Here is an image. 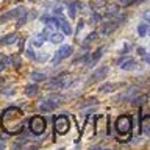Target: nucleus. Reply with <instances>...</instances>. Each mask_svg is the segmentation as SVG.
Listing matches in <instances>:
<instances>
[{"instance_id": "obj_1", "label": "nucleus", "mask_w": 150, "mask_h": 150, "mask_svg": "<svg viewBox=\"0 0 150 150\" xmlns=\"http://www.w3.org/2000/svg\"><path fill=\"white\" fill-rule=\"evenodd\" d=\"M0 124H2V128L6 131L8 134H17L23 130V125H25V114H23L22 110H19V108L9 106L2 112V116H0Z\"/></svg>"}, {"instance_id": "obj_2", "label": "nucleus", "mask_w": 150, "mask_h": 150, "mask_svg": "<svg viewBox=\"0 0 150 150\" xmlns=\"http://www.w3.org/2000/svg\"><path fill=\"white\" fill-rule=\"evenodd\" d=\"M131 127H133V125H131V117L122 114V116L117 117L114 128H116V133L119 136H124V134H130Z\"/></svg>"}, {"instance_id": "obj_3", "label": "nucleus", "mask_w": 150, "mask_h": 150, "mask_svg": "<svg viewBox=\"0 0 150 150\" xmlns=\"http://www.w3.org/2000/svg\"><path fill=\"white\" fill-rule=\"evenodd\" d=\"M30 130H31V133L33 134H42L45 131V128H47V122H45V119L42 116H33L31 119H30Z\"/></svg>"}, {"instance_id": "obj_4", "label": "nucleus", "mask_w": 150, "mask_h": 150, "mask_svg": "<svg viewBox=\"0 0 150 150\" xmlns=\"http://www.w3.org/2000/svg\"><path fill=\"white\" fill-rule=\"evenodd\" d=\"M70 128V122L67 119V116H56L55 117V131L58 134H66Z\"/></svg>"}, {"instance_id": "obj_5", "label": "nucleus", "mask_w": 150, "mask_h": 150, "mask_svg": "<svg viewBox=\"0 0 150 150\" xmlns=\"http://www.w3.org/2000/svg\"><path fill=\"white\" fill-rule=\"evenodd\" d=\"M74 53V49H72V45H67V44H64V45H61L58 50H56V55H55V58H53V63L55 66L56 64H59L63 59H66V58H69L70 55Z\"/></svg>"}, {"instance_id": "obj_6", "label": "nucleus", "mask_w": 150, "mask_h": 150, "mask_svg": "<svg viewBox=\"0 0 150 150\" xmlns=\"http://www.w3.org/2000/svg\"><path fill=\"white\" fill-rule=\"evenodd\" d=\"M67 86V78L66 75H58V77L50 78V81L47 83V89L49 91H56V89H63Z\"/></svg>"}, {"instance_id": "obj_7", "label": "nucleus", "mask_w": 150, "mask_h": 150, "mask_svg": "<svg viewBox=\"0 0 150 150\" xmlns=\"http://www.w3.org/2000/svg\"><path fill=\"white\" fill-rule=\"evenodd\" d=\"M59 100H61L59 97H55V98H49V100H44V102L41 103V106H39V111H41V112H50V111H53L55 108L59 105Z\"/></svg>"}, {"instance_id": "obj_8", "label": "nucleus", "mask_w": 150, "mask_h": 150, "mask_svg": "<svg viewBox=\"0 0 150 150\" xmlns=\"http://www.w3.org/2000/svg\"><path fill=\"white\" fill-rule=\"evenodd\" d=\"M108 69L106 66H102V67H98L96 72L92 74V77L89 78V83H92V81H98V80H102V78H105L106 75H108Z\"/></svg>"}, {"instance_id": "obj_9", "label": "nucleus", "mask_w": 150, "mask_h": 150, "mask_svg": "<svg viewBox=\"0 0 150 150\" xmlns=\"http://www.w3.org/2000/svg\"><path fill=\"white\" fill-rule=\"evenodd\" d=\"M119 66L124 70H134L136 67H138V63H136V59H133V58H125V59H122L120 63H119Z\"/></svg>"}, {"instance_id": "obj_10", "label": "nucleus", "mask_w": 150, "mask_h": 150, "mask_svg": "<svg viewBox=\"0 0 150 150\" xmlns=\"http://www.w3.org/2000/svg\"><path fill=\"white\" fill-rule=\"evenodd\" d=\"M81 6H83V3L81 2H70L69 5H67V11H69V16L70 17H75L77 14L80 13V9H81Z\"/></svg>"}, {"instance_id": "obj_11", "label": "nucleus", "mask_w": 150, "mask_h": 150, "mask_svg": "<svg viewBox=\"0 0 150 150\" xmlns=\"http://www.w3.org/2000/svg\"><path fill=\"white\" fill-rule=\"evenodd\" d=\"M117 25H119V21H110V22H106V23H103L102 25V33L103 35H110L111 31H114Z\"/></svg>"}, {"instance_id": "obj_12", "label": "nucleus", "mask_w": 150, "mask_h": 150, "mask_svg": "<svg viewBox=\"0 0 150 150\" xmlns=\"http://www.w3.org/2000/svg\"><path fill=\"white\" fill-rule=\"evenodd\" d=\"M56 17H58V21H59V28H61V31H63L64 35H72V28H70L69 22L66 21L63 16H56Z\"/></svg>"}, {"instance_id": "obj_13", "label": "nucleus", "mask_w": 150, "mask_h": 150, "mask_svg": "<svg viewBox=\"0 0 150 150\" xmlns=\"http://www.w3.org/2000/svg\"><path fill=\"white\" fill-rule=\"evenodd\" d=\"M142 127V133L145 134V136H150V116H144L142 117V124H141Z\"/></svg>"}, {"instance_id": "obj_14", "label": "nucleus", "mask_w": 150, "mask_h": 150, "mask_svg": "<svg viewBox=\"0 0 150 150\" xmlns=\"http://www.w3.org/2000/svg\"><path fill=\"white\" fill-rule=\"evenodd\" d=\"M50 42H53V44H59V42H63V39H64V33H52V35L47 38Z\"/></svg>"}, {"instance_id": "obj_15", "label": "nucleus", "mask_w": 150, "mask_h": 150, "mask_svg": "<svg viewBox=\"0 0 150 150\" xmlns=\"http://www.w3.org/2000/svg\"><path fill=\"white\" fill-rule=\"evenodd\" d=\"M97 36H98V33H97V31H92L91 35H88V36H86V39L83 41L81 47H83V49H86V47H89V44H91V42H94V41L97 39Z\"/></svg>"}, {"instance_id": "obj_16", "label": "nucleus", "mask_w": 150, "mask_h": 150, "mask_svg": "<svg viewBox=\"0 0 150 150\" xmlns=\"http://www.w3.org/2000/svg\"><path fill=\"white\" fill-rule=\"evenodd\" d=\"M38 92H39V86H36V84H28V86H25V94L28 97L36 96Z\"/></svg>"}, {"instance_id": "obj_17", "label": "nucleus", "mask_w": 150, "mask_h": 150, "mask_svg": "<svg viewBox=\"0 0 150 150\" xmlns=\"http://www.w3.org/2000/svg\"><path fill=\"white\" fill-rule=\"evenodd\" d=\"M17 41V35H8V36H5L3 39H0V44L2 45H9V44H13V42H16Z\"/></svg>"}, {"instance_id": "obj_18", "label": "nucleus", "mask_w": 150, "mask_h": 150, "mask_svg": "<svg viewBox=\"0 0 150 150\" xmlns=\"http://www.w3.org/2000/svg\"><path fill=\"white\" fill-rule=\"evenodd\" d=\"M147 33H149V23H139L138 25V35L141 36V38H145L147 36Z\"/></svg>"}, {"instance_id": "obj_19", "label": "nucleus", "mask_w": 150, "mask_h": 150, "mask_svg": "<svg viewBox=\"0 0 150 150\" xmlns=\"http://www.w3.org/2000/svg\"><path fill=\"white\" fill-rule=\"evenodd\" d=\"M44 41H45V36H44V35H38V36L33 38L31 45H33V47H41L42 44H44Z\"/></svg>"}, {"instance_id": "obj_20", "label": "nucleus", "mask_w": 150, "mask_h": 150, "mask_svg": "<svg viewBox=\"0 0 150 150\" xmlns=\"http://www.w3.org/2000/svg\"><path fill=\"white\" fill-rule=\"evenodd\" d=\"M102 55H103V49L100 47V49H97V50H96V52H94V53L91 55V64L97 63V61H98V58H100Z\"/></svg>"}, {"instance_id": "obj_21", "label": "nucleus", "mask_w": 150, "mask_h": 150, "mask_svg": "<svg viewBox=\"0 0 150 150\" xmlns=\"http://www.w3.org/2000/svg\"><path fill=\"white\" fill-rule=\"evenodd\" d=\"M117 14H119V8H117L116 5H114V6H110V8H108V13H106L108 17H116Z\"/></svg>"}, {"instance_id": "obj_22", "label": "nucleus", "mask_w": 150, "mask_h": 150, "mask_svg": "<svg viewBox=\"0 0 150 150\" xmlns=\"http://www.w3.org/2000/svg\"><path fill=\"white\" fill-rule=\"evenodd\" d=\"M31 77H33V80H35V81H42V80H45V75L41 74V72H35Z\"/></svg>"}, {"instance_id": "obj_23", "label": "nucleus", "mask_w": 150, "mask_h": 150, "mask_svg": "<svg viewBox=\"0 0 150 150\" xmlns=\"http://www.w3.org/2000/svg\"><path fill=\"white\" fill-rule=\"evenodd\" d=\"M145 98H147L145 96H142V97H134V98H133V105H134V106H138V105H142V103L145 102Z\"/></svg>"}, {"instance_id": "obj_24", "label": "nucleus", "mask_w": 150, "mask_h": 150, "mask_svg": "<svg viewBox=\"0 0 150 150\" xmlns=\"http://www.w3.org/2000/svg\"><path fill=\"white\" fill-rule=\"evenodd\" d=\"M114 91V84H103L100 88V92H111Z\"/></svg>"}, {"instance_id": "obj_25", "label": "nucleus", "mask_w": 150, "mask_h": 150, "mask_svg": "<svg viewBox=\"0 0 150 150\" xmlns=\"http://www.w3.org/2000/svg\"><path fill=\"white\" fill-rule=\"evenodd\" d=\"M144 61L150 66V55H144Z\"/></svg>"}, {"instance_id": "obj_26", "label": "nucleus", "mask_w": 150, "mask_h": 150, "mask_svg": "<svg viewBox=\"0 0 150 150\" xmlns=\"http://www.w3.org/2000/svg\"><path fill=\"white\" fill-rule=\"evenodd\" d=\"M138 53L139 55H145V50L142 49V47H138Z\"/></svg>"}, {"instance_id": "obj_27", "label": "nucleus", "mask_w": 150, "mask_h": 150, "mask_svg": "<svg viewBox=\"0 0 150 150\" xmlns=\"http://www.w3.org/2000/svg\"><path fill=\"white\" fill-rule=\"evenodd\" d=\"M3 69H5V64L2 63V61H0V70H3Z\"/></svg>"}, {"instance_id": "obj_28", "label": "nucleus", "mask_w": 150, "mask_h": 150, "mask_svg": "<svg viewBox=\"0 0 150 150\" xmlns=\"http://www.w3.org/2000/svg\"><path fill=\"white\" fill-rule=\"evenodd\" d=\"M3 147H5V144H3V142H0V149H3Z\"/></svg>"}, {"instance_id": "obj_29", "label": "nucleus", "mask_w": 150, "mask_h": 150, "mask_svg": "<svg viewBox=\"0 0 150 150\" xmlns=\"http://www.w3.org/2000/svg\"><path fill=\"white\" fill-rule=\"evenodd\" d=\"M2 84H3V78H0V86H2Z\"/></svg>"}, {"instance_id": "obj_30", "label": "nucleus", "mask_w": 150, "mask_h": 150, "mask_svg": "<svg viewBox=\"0 0 150 150\" xmlns=\"http://www.w3.org/2000/svg\"><path fill=\"white\" fill-rule=\"evenodd\" d=\"M119 2H122V3H125V0H119Z\"/></svg>"}, {"instance_id": "obj_31", "label": "nucleus", "mask_w": 150, "mask_h": 150, "mask_svg": "<svg viewBox=\"0 0 150 150\" xmlns=\"http://www.w3.org/2000/svg\"><path fill=\"white\" fill-rule=\"evenodd\" d=\"M149 33H150V25H149Z\"/></svg>"}]
</instances>
